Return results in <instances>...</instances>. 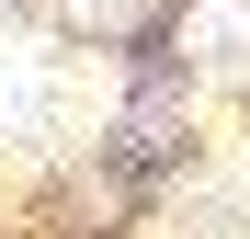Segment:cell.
Masks as SVG:
<instances>
[{
  "mask_svg": "<svg viewBox=\"0 0 250 239\" xmlns=\"http://www.w3.org/2000/svg\"><path fill=\"white\" fill-rule=\"evenodd\" d=\"M182 57H193V68H216V80H250V0H193Z\"/></svg>",
  "mask_w": 250,
  "mask_h": 239,
  "instance_id": "cell-1",
  "label": "cell"
},
{
  "mask_svg": "<svg viewBox=\"0 0 250 239\" xmlns=\"http://www.w3.org/2000/svg\"><path fill=\"white\" fill-rule=\"evenodd\" d=\"M46 126V46L0 23V137H34Z\"/></svg>",
  "mask_w": 250,
  "mask_h": 239,
  "instance_id": "cell-2",
  "label": "cell"
},
{
  "mask_svg": "<svg viewBox=\"0 0 250 239\" xmlns=\"http://www.w3.org/2000/svg\"><path fill=\"white\" fill-rule=\"evenodd\" d=\"M57 12H80V23H103V34H125V23L148 12V0H57Z\"/></svg>",
  "mask_w": 250,
  "mask_h": 239,
  "instance_id": "cell-3",
  "label": "cell"
}]
</instances>
